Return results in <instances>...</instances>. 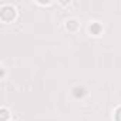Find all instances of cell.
Masks as SVG:
<instances>
[{
  "instance_id": "cell-4",
  "label": "cell",
  "mask_w": 121,
  "mask_h": 121,
  "mask_svg": "<svg viewBox=\"0 0 121 121\" xmlns=\"http://www.w3.org/2000/svg\"><path fill=\"white\" fill-rule=\"evenodd\" d=\"M115 121H121V107L115 111Z\"/></svg>"
},
{
  "instance_id": "cell-2",
  "label": "cell",
  "mask_w": 121,
  "mask_h": 121,
  "mask_svg": "<svg viewBox=\"0 0 121 121\" xmlns=\"http://www.w3.org/2000/svg\"><path fill=\"white\" fill-rule=\"evenodd\" d=\"M77 22L76 20H70V22H67V29H70V30H76L77 29Z\"/></svg>"
},
{
  "instance_id": "cell-1",
  "label": "cell",
  "mask_w": 121,
  "mask_h": 121,
  "mask_svg": "<svg viewBox=\"0 0 121 121\" xmlns=\"http://www.w3.org/2000/svg\"><path fill=\"white\" fill-rule=\"evenodd\" d=\"M0 17H2L3 22H10V20H13V17H14V9L10 7V6H4V7L2 9V12H0Z\"/></svg>"
},
{
  "instance_id": "cell-5",
  "label": "cell",
  "mask_w": 121,
  "mask_h": 121,
  "mask_svg": "<svg viewBox=\"0 0 121 121\" xmlns=\"http://www.w3.org/2000/svg\"><path fill=\"white\" fill-rule=\"evenodd\" d=\"M7 115H9V114H7V110H6V108H3V110H2V120L4 121V120L7 118Z\"/></svg>"
},
{
  "instance_id": "cell-3",
  "label": "cell",
  "mask_w": 121,
  "mask_h": 121,
  "mask_svg": "<svg viewBox=\"0 0 121 121\" xmlns=\"http://www.w3.org/2000/svg\"><path fill=\"white\" fill-rule=\"evenodd\" d=\"M90 31H91V33H94V34H98V31H100V24L94 23L93 26H90Z\"/></svg>"
}]
</instances>
